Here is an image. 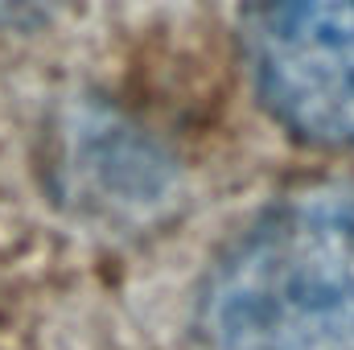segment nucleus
I'll use <instances>...</instances> for the list:
<instances>
[{
  "mask_svg": "<svg viewBox=\"0 0 354 350\" xmlns=\"http://www.w3.org/2000/svg\"><path fill=\"white\" fill-rule=\"evenodd\" d=\"M50 0H0V21H29V17H37L41 8H46Z\"/></svg>",
  "mask_w": 354,
  "mask_h": 350,
  "instance_id": "7ed1b4c3",
  "label": "nucleus"
},
{
  "mask_svg": "<svg viewBox=\"0 0 354 350\" xmlns=\"http://www.w3.org/2000/svg\"><path fill=\"white\" fill-rule=\"evenodd\" d=\"M243 50L260 103L288 136L354 149V0H252Z\"/></svg>",
  "mask_w": 354,
  "mask_h": 350,
  "instance_id": "f03ea898",
  "label": "nucleus"
},
{
  "mask_svg": "<svg viewBox=\"0 0 354 350\" xmlns=\"http://www.w3.org/2000/svg\"><path fill=\"white\" fill-rule=\"evenodd\" d=\"M198 350H354V185H301L256 214L198 293Z\"/></svg>",
  "mask_w": 354,
  "mask_h": 350,
  "instance_id": "f257e3e1",
  "label": "nucleus"
}]
</instances>
